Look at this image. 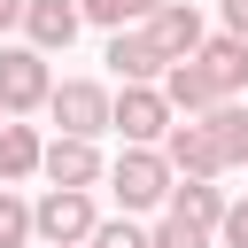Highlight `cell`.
Listing matches in <instances>:
<instances>
[{
    "instance_id": "obj_10",
    "label": "cell",
    "mask_w": 248,
    "mask_h": 248,
    "mask_svg": "<svg viewBox=\"0 0 248 248\" xmlns=\"http://www.w3.org/2000/svg\"><path fill=\"white\" fill-rule=\"evenodd\" d=\"M78 23H85L78 0H23V39H31L39 54H70Z\"/></svg>"
},
{
    "instance_id": "obj_16",
    "label": "cell",
    "mask_w": 248,
    "mask_h": 248,
    "mask_svg": "<svg viewBox=\"0 0 248 248\" xmlns=\"http://www.w3.org/2000/svg\"><path fill=\"white\" fill-rule=\"evenodd\" d=\"M23 240H39V217L16 186H0V248H23Z\"/></svg>"
},
{
    "instance_id": "obj_9",
    "label": "cell",
    "mask_w": 248,
    "mask_h": 248,
    "mask_svg": "<svg viewBox=\"0 0 248 248\" xmlns=\"http://www.w3.org/2000/svg\"><path fill=\"white\" fill-rule=\"evenodd\" d=\"M147 39H155L170 62H186V54H202L209 23H202V8H194V0H163V8L147 16Z\"/></svg>"
},
{
    "instance_id": "obj_3",
    "label": "cell",
    "mask_w": 248,
    "mask_h": 248,
    "mask_svg": "<svg viewBox=\"0 0 248 248\" xmlns=\"http://www.w3.org/2000/svg\"><path fill=\"white\" fill-rule=\"evenodd\" d=\"M46 116H54L62 132H78V140H101L108 116H116V93H108L101 78H62L54 101H46Z\"/></svg>"
},
{
    "instance_id": "obj_22",
    "label": "cell",
    "mask_w": 248,
    "mask_h": 248,
    "mask_svg": "<svg viewBox=\"0 0 248 248\" xmlns=\"http://www.w3.org/2000/svg\"><path fill=\"white\" fill-rule=\"evenodd\" d=\"M8 31H23V0H0V39Z\"/></svg>"
},
{
    "instance_id": "obj_12",
    "label": "cell",
    "mask_w": 248,
    "mask_h": 248,
    "mask_svg": "<svg viewBox=\"0 0 248 248\" xmlns=\"http://www.w3.org/2000/svg\"><path fill=\"white\" fill-rule=\"evenodd\" d=\"M194 62L209 70V85H217L225 101L248 85V39H240V31H217V39H202V54H194Z\"/></svg>"
},
{
    "instance_id": "obj_8",
    "label": "cell",
    "mask_w": 248,
    "mask_h": 248,
    "mask_svg": "<svg viewBox=\"0 0 248 248\" xmlns=\"http://www.w3.org/2000/svg\"><path fill=\"white\" fill-rule=\"evenodd\" d=\"M163 155H170V170H178V178H225L217 140H209V124H202V116H178V124L163 132Z\"/></svg>"
},
{
    "instance_id": "obj_13",
    "label": "cell",
    "mask_w": 248,
    "mask_h": 248,
    "mask_svg": "<svg viewBox=\"0 0 248 248\" xmlns=\"http://www.w3.org/2000/svg\"><path fill=\"white\" fill-rule=\"evenodd\" d=\"M163 93H170V108H178V116H202V108H217V101H225V93L209 85V70H202L194 54L163 70Z\"/></svg>"
},
{
    "instance_id": "obj_1",
    "label": "cell",
    "mask_w": 248,
    "mask_h": 248,
    "mask_svg": "<svg viewBox=\"0 0 248 248\" xmlns=\"http://www.w3.org/2000/svg\"><path fill=\"white\" fill-rule=\"evenodd\" d=\"M170 186H178V170H170V155L163 147H124L116 163H108V194H116V209H170Z\"/></svg>"
},
{
    "instance_id": "obj_5",
    "label": "cell",
    "mask_w": 248,
    "mask_h": 248,
    "mask_svg": "<svg viewBox=\"0 0 248 248\" xmlns=\"http://www.w3.org/2000/svg\"><path fill=\"white\" fill-rule=\"evenodd\" d=\"M31 217H39V240H93V225H101L93 186H46L31 202Z\"/></svg>"
},
{
    "instance_id": "obj_21",
    "label": "cell",
    "mask_w": 248,
    "mask_h": 248,
    "mask_svg": "<svg viewBox=\"0 0 248 248\" xmlns=\"http://www.w3.org/2000/svg\"><path fill=\"white\" fill-rule=\"evenodd\" d=\"M217 16H225V31H240V39H248V0H217Z\"/></svg>"
},
{
    "instance_id": "obj_19",
    "label": "cell",
    "mask_w": 248,
    "mask_h": 248,
    "mask_svg": "<svg viewBox=\"0 0 248 248\" xmlns=\"http://www.w3.org/2000/svg\"><path fill=\"white\" fill-rule=\"evenodd\" d=\"M85 248H147V232H140V225H132V209H124V217H101Z\"/></svg>"
},
{
    "instance_id": "obj_6",
    "label": "cell",
    "mask_w": 248,
    "mask_h": 248,
    "mask_svg": "<svg viewBox=\"0 0 248 248\" xmlns=\"http://www.w3.org/2000/svg\"><path fill=\"white\" fill-rule=\"evenodd\" d=\"M108 70H116V85H163V70H170V54L147 39V23H124V31H108V54H101Z\"/></svg>"
},
{
    "instance_id": "obj_2",
    "label": "cell",
    "mask_w": 248,
    "mask_h": 248,
    "mask_svg": "<svg viewBox=\"0 0 248 248\" xmlns=\"http://www.w3.org/2000/svg\"><path fill=\"white\" fill-rule=\"evenodd\" d=\"M54 101V70H46V54L31 46V39H0V108L8 116H31V108H46Z\"/></svg>"
},
{
    "instance_id": "obj_4",
    "label": "cell",
    "mask_w": 248,
    "mask_h": 248,
    "mask_svg": "<svg viewBox=\"0 0 248 248\" xmlns=\"http://www.w3.org/2000/svg\"><path fill=\"white\" fill-rule=\"evenodd\" d=\"M178 124V108H170V93L163 85H124L116 93V116H108V132H124V147H163V132Z\"/></svg>"
},
{
    "instance_id": "obj_23",
    "label": "cell",
    "mask_w": 248,
    "mask_h": 248,
    "mask_svg": "<svg viewBox=\"0 0 248 248\" xmlns=\"http://www.w3.org/2000/svg\"><path fill=\"white\" fill-rule=\"evenodd\" d=\"M46 248H85V240H46Z\"/></svg>"
},
{
    "instance_id": "obj_18",
    "label": "cell",
    "mask_w": 248,
    "mask_h": 248,
    "mask_svg": "<svg viewBox=\"0 0 248 248\" xmlns=\"http://www.w3.org/2000/svg\"><path fill=\"white\" fill-rule=\"evenodd\" d=\"M85 8V23H101V31H124V23H147L163 0H78Z\"/></svg>"
},
{
    "instance_id": "obj_7",
    "label": "cell",
    "mask_w": 248,
    "mask_h": 248,
    "mask_svg": "<svg viewBox=\"0 0 248 248\" xmlns=\"http://www.w3.org/2000/svg\"><path fill=\"white\" fill-rule=\"evenodd\" d=\"M46 186H101L108 163H101V140H78V132H54L46 140V163H39Z\"/></svg>"
},
{
    "instance_id": "obj_15",
    "label": "cell",
    "mask_w": 248,
    "mask_h": 248,
    "mask_svg": "<svg viewBox=\"0 0 248 248\" xmlns=\"http://www.w3.org/2000/svg\"><path fill=\"white\" fill-rule=\"evenodd\" d=\"M170 209H178V217H194V225H209V232H217V225H225V209H232V202H225V186H217V178H178V186H170Z\"/></svg>"
},
{
    "instance_id": "obj_20",
    "label": "cell",
    "mask_w": 248,
    "mask_h": 248,
    "mask_svg": "<svg viewBox=\"0 0 248 248\" xmlns=\"http://www.w3.org/2000/svg\"><path fill=\"white\" fill-rule=\"evenodd\" d=\"M217 240H225V248H248V194H240V202L225 209V225H217Z\"/></svg>"
},
{
    "instance_id": "obj_11",
    "label": "cell",
    "mask_w": 248,
    "mask_h": 248,
    "mask_svg": "<svg viewBox=\"0 0 248 248\" xmlns=\"http://www.w3.org/2000/svg\"><path fill=\"white\" fill-rule=\"evenodd\" d=\"M39 163H46V140H39L23 116H8V124H0V186L39 178Z\"/></svg>"
},
{
    "instance_id": "obj_14",
    "label": "cell",
    "mask_w": 248,
    "mask_h": 248,
    "mask_svg": "<svg viewBox=\"0 0 248 248\" xmlns=\"http://www.w3.org/2000/svg\"><path fill=\"white\" fill-rule=\"evenodd\" d=\"M202 124L217 140V163L225 170H248V108L240 101H217V108H202Z\"/></svg>"
},
{
    "instance_id": "obj_24",
    "label": "cell",
    "mask_w": 248,
    "mask_h": 248,
    "mask_svg": "<svg viewBox=\"0 0 248 248\" xmlns=\"http://www.w3.org/2000/svg\"><path fill=\"white\" fill-rule=\"evenodd\" d=\"M0 124H8V108H0Z\"/></svg>"
},
{
    "instance_id": "obj_17",
    "label": "cell",
    "mask_w": 248,
    "mask_h": 248,
    "mask_svg": "<svg viewBox=\"0 0 248 248\" xmlns=\"http://www.w3.org/2000/svg\"><path fill=\"white\" fill-rule=\"evenodd\" d=\"M217 232L209 225H194V217H178V209H163L155 217V232H147V248H209Z\"/></svg>"
}]
</instances>
